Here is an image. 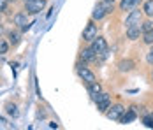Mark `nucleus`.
Listing matches in <instances>:
<instances>
[{
  "mask_svg": "<svg viewBox=\"0 0 153 130\" xmlns=\"http://www.w3.org/2000/svg\"><path fill=\"white\" fill-rule=\"evenodd\" d=\"M7 2H16V0H7Z\"/></svg>",
  "mask_w": 153,
  "mask_h": 130,
  "instance_id": "bb28decb",
  "label": "nucleus"
},
{
  "mask_svg": "<svg viewBox=\"0 0 153 130\" xmlns=\"http://www.w3.org/2000/svg\"><path fill=\"white\" fill-rule=\"evenodd\" d=\"M125 113V107H123L122 104H116V105H113L109 111H107V118L109 120H120V116Z\"/></svg>",
  "mask_w": 153,
  "mask_h": 130,
  "instance_id": "423d86ee",
  "label": "nucleus"
},
{
  "mask_svg": "<svg viewBox=\"0 0 153 130\" xmlns=\"http://www.w3.org/2000/svg\"><path fill=\"white\" fill-rule=\"evenodd\" d=\"M146 62H148L150 65H153V49L148 51V55H146Z\"/></svg>",
  "mask_w": 153,
  "mask_h": 130,
  "instance_id": "393cba45",
  "label": "nucleus"
},
{
  "mask_svg": "<svg viewBox=\"0 0 153 130\" xmlns=\"http://www.w3.org/2000/svg\"><path fill=\"white\" fill-rule=\"evenodd\" d=\"M7 11V0H0V13Z\"/></svg>",
  "mask_w": 153,
  "mask_h": 130,
  "instance_id": "b1692460",
  "label": "nucleus"
},
{
  "mask_svg": "<svg viewBox=\"0 0 153 130\" xmlns=\"http://www.w3.org/2000/svg\"><path fill=\"white\" fill-rule=\"evenodd\" d=\"M100 2H102V0H100ZM109 2H113V0H109Z\"/></svg>",
  "mask_w": 153,
  "mask_h": 130,
  "instance_id": "c85d7f7f",
  "label": "nucleus"
},
{
  "mask_svg": "<svg viewBox=\"0 0 153 130\" xmlns=\"http://www.w3.org/2000/svg\"><path fill=\"white\" fill-rule=\"evenodd\" d=\"M7 49H9V44L5 42V41H0V55H5Z\"/></svg>",
  "mask_w": 153,
  "mask_h": 130,
  "instance_id": "4be33fe9",
  "label": "nucleus"
},
{
  "mask_svg": "<svg viewBox=\"0 0 153 130\" xmlns=\"http://www.w3.org/2000/svg\"><path fill=\"white\" fill-rule=\"evenodd\" d=\"M92 48L93 51H95V55H102V56H106L107 53V42L106 39H102V37H95L92 41Z\"/></svg>",
  "mask_w": 153,
  "mask_h": 130,
  "instance_id": "f257e3e1",
  "label": "nucleus"
},
{
  "mask_svg": "<svg viewBox=\"0 0 153 130\" xmlns=\"http://www.w3.org/2000/svg\"><path fill=\"white\" fill-rule=\"evenodd\" d=\"M136 109H137V107H130L125 114L120 116V120H118V121H120V123H123V125H125V123L134 121V120H136V116H137V111H136Z\"/></svg>",
  "mask_w": 153,
  "mask_h": 130,
  "instance_id": "0eeeda50",
  "label": "nucleus"
},
{
  "mask_svg": "<svg viewBox=\"0 0 153 130\" xmlns=\"http://www.w3.org/2000/svg\"><path fill=\"white\" fill-rule=\"evenodd\" d=\"M106 14H107L106 9H104L100 4H97V5H95V9H93V13H92V18H93V19H102Z\"/></svg>",
  "mask_w": 153,
  "mask_h": 130,
  "instance_id": "9b49d317",
  "label": "nucleus"
},
{
  "mask_svg": "<svg viewBox=\"0 0 153 130\" xmlns=\"http://www.w3.org/2000/svg\"><path fill=\"white\" fill-rule=\"evenodd\" d=\"M99 91H102L100 83L93 81V83H90V85H88V93H90V95H95V93H99Z\"/></svg>",
  "mask_w": 153,
  "mask_h": 130,
  "instance_id": "4468645a",
  "label": "nucleus"
},
{
  "mask_svg": "<svg viewBox=\"0 0 153 130\" xmlns=\"http://www.w3.org/2000/svg\"><path fill=\"white\" fill-rule=\"evenodd\" d=\"M118 69H120V72H128V71L134 69V62L132 60H122L118 63Z\"/></svg>",
  "mask_w": 153,
  "mask_h": 130,
  "instance_id": "f8f14e48",
  "label": "nucleus"
},
{
  "mask_svg": "<svg viewBox=\"0 0 153 130\" xmlns=\"http://www.w3.org/2000/svg\"><path fill=\"white\" fill-rule=\"evenodd\" d=\"M81 58H83V62H95L97 55H95V51H93L92 48H86V49L81 51Z\"/></svg>",
  "mask_w": 153,
  "mask_h": 130,
  "instance_id": "9d476101",
  "label": "nucleus"
},
{
  "mask_svg": "<svg viewBox=\"0 0 153 130\" xmlns=\"http://www.w3.org/2000/svg\"><path fill=\"white\" fill-rule=\"evenodd\" d=\"M143 42L148 44V46H153V30H150V32H143Z\"/></svg>",
  "mask_w": 153,
  "mask_h": 130,
  "instance_id": "f3484780",
  "label": "nucleus"
},
{
  "mask_svg": "<svg viewBox=\"0 0 153 130\" xmlns=\"http://www.w3.org/2000/svg\"><path fill=\"white\" fill-rule=\"evenodd\" d=\"M152 79H153V76H152Z\"/></svg>",
  "mask_w": 153,
  "mask_h": 130,
  "instance_id": "c756f323",
  "label": "nucleus"
},
{
  "mask_svg": "<svg viewBox=\"0 0 153 130\" xmlns=\"http://www.w3.org/2000/svg\"><path fill=\"white\" fill-rule=\"evenodd\" d=\"M141 30H143V32H150V30H153V21H144L143 27H141Z\"/></svg>",
  "mask_w": 153,
  "mask_h": 130,
  "instance_id": "412c9836",
  "label": "nucleus"
},
{
  "mask_svg": "<svg viewBox=\"0 0 153 130\" xmlns=\"http://www.w3.org/2000/svg\"><path fill=\"white\" fill-rule=\"evenodd\" d=\"M46 7V0H27V13L37 14Z\"/></svg>",
  "mask_w": 153,
  "mask_h": 130,
  "instance_id": "f03ea898",
  "label": "nucleus"
},
{
  "mask_svg": "<svg viewBox=\"0 0 153 130\" xmlns=\"http://www.w3.org/2000/svg\"><path fill=\"white\" fill-rule=\"evenodd\" d=\"M77 74H79V77H81L83 81H86L88 85L95 81V74H93L85 63H77Z\"/></svg>",
  "mask_w": 153,
  "mask_h": 130,
  "instance_id": "7ed1b4c3",
  "label": "nucleus"
},
{
  "mask_svg": "<svg viewBox=\"0 0 153 130\" xmlns=\"http://www.w3.org/2000/svg\"><path fill=\"white\" fill-rule=\"evenodd\" d=\"M143 11L146 16H153V0H146L143 5Z\"/></svg>",
  "mask_w": 153,
  "mask_h": 130,
  "instance_id": "dca6fc26",
  "label": "nucleus"
},
{
  "mask_svg": "<svg viewBox=\"0 0 153 130\" xmlns=\"http://www.w3.org/2000/svg\"><path fill=\"white\" fill-rule=\"evenodd\" d=\"M106 99H109V93H104V91H99V93H95L93 95V100L97 102H102V100H106Z\"/></svg>",
  "mask_w": 153,
  "mask_h": 130,
  "instance_id": "a211bd4d",
  "label": "nucleus"
},
{
  "mask_svg": "<svg viewBox=\"0 0 153 130\" xmlns=\"http://www.w3.org/2000/svg\"><path fill=\"white\" fill-rule=\"evenodd\" d=\"M7 114L18 116V107H16L14 104H7Z\"/></svg>",
  "mask_w": 153,
  "mask_h": 130,
  "instance_id": "aec40b11",
  "label": "nucleus"
},
{
  "mask_svg": "<svg viewBox=\"0 0 153 130\" xmlns=\"http://www.w3.org/2000/svg\"><path fill=\"white\" fill-rule=\"evenodd\" d=\"M150 116H152V120H153V113H152V114H150Z\"/></svg>",
  "mask_w": 153,
  "mask_h": 130,
  "instance_id": "cd10ccee",
  "label": "nucleus"
},
{
  "mask_svg": "<svg viewBox=\"0 0 153 130\" xmlns=\"http://www.w3.org/2000/svg\"><path fill=\"white\" fill-rule=\"evenodd\" d=\"M139 2L141 0H122L120 2V9L122 11H132V9H136L139 5Z\"/></svg>",
  "mask_w": 153,
  "mask_h": 130,
  "instance_id": "1a4fd4ad",
  "label": "nucleus"
},
{
  "mask_svg": "<svg viewBox=\"0 0 153 130\" xmlns=\"http://www.w3.org/2000/svg\"><path fill=\"white\" fill-rule=\"evenodd\" d=\"M95 37H97V27H95L93 23H88V25H86V28L83 30V41L92 42Z\"/></svg>",
  "mask_w": 153,
  "mask_h": 130,
  "instance_id": "39448f33",
  "label": "nucleus"
},
{
  "mask_svg": "<svg viewBox=\"0 0 153 130\" xmlns=\"http://www.w3.org/2000/svg\"><path fill=\"white\" fill-rule=\"evenodd\" d=\"M143 123H144L148 129H153V120H152V116H144V118H143Z\"/></svg>",
  "mask_w": 153,
  "mask_h": 130,
  "instance_id": "5701e85b",
  "label": "nucleus"
},
{
  "mask_svg": "<svg viewBox=\"0 0 153 130\" xmlns=\"http://www.w3.org/2000/svg\"><path fill=\"white\" fill-rule=\"evenodd\" d=\"M13 21H14V25L23 27V25H27V14H25V13H18V14L13 18Z\"/></svg>",
  "mask_w": 153,
  "mask_h": 130,
  "instance_id": "ddd939ff",
  "label": "nucleus"
},
{
  "mask_svg": "<svg viewBox=\"0 0 153 130\" xmlns=\"http://www.w3.org/2000/svg\"><path fill=\"white\" fill-rule=\"evenodd\" d=\"M9 39H11V44L16 46V44L19 42V33H18V32H11V33H9Z\"/></svg>",
  "mask_w": 153,
  "mask_h": 130,
  "instance_id": "6ab92c4d",
  "label": "nucleus"
},
{
  "mask_svg": "<svg viewBox=\"0 0 153 130\" xmlns=\"http://www.w3.org/2000/svg\"><path fill=\"white\" fill-rule=\"evenodd\" d=\"M141 11H128V16H127V19H125V27L128 28V27H132V25H139L141 23Z\"/></svg>",
  "mask_w": 153,
  "mask_h": 130,
  "instance_id": "20e7f679",
  "label": "nucleus"
},
{
  "mask_svg": "<svg viewBox=\"0 0 153 130\" xmlns=\"http://www.w3.org/2000/svg\"><path fill=\"white\" fill-rule=\"evenodd\" d=\"M141 33H143V30H141L139 25H132V27H128V28H127V37H128L130 41L139 39V35H141Z\"/></svg>",
  "mask_w": 153,
  "mask_h": 130,
  "instance_id": "6e6552de",
  "label": "nucleus"
},
{
  "mask_svg": "<svg viewBox=\"0 0 153 130\" xmlns=\"http://www.w3.org/2000/svg\"><path fill=\"white\" fill-rule=\"evenodd\" d=\"M2 32H4V28H2V27H0V35H2Z\"/></svg>",
  "mask_w": 153,
  "mask_h": 130,
  "instance_id": "a878e982",
  "label": "nucleus"
},
{
  "mask_svg": "<svg viewBox=\"0 0 153 130\" xmlns=\"http://www.w3.org/2000/svg\"><path fill=\"white\" fill-rule=\"evenodd\" d=\"M109 107H111V99H106V100H102V102L97 104V109H99L100 113H106Z\"/></svg>",
  "mask_w": 153,
  "mask_h": 130,
  "instance_id": "2eb2a0df",
  "label": "nucleus"
}]
</instances>
